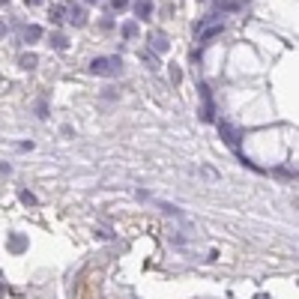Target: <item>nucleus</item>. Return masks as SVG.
<instances>
[{"label": "nucleus", "instance_id": "f257e3e1", "mask_svg": "<svg viewBox=\"0 0 299 299\" xmlns=\"http://www.w3.org/2000/svg\"><path fill=\"white\" fill-rule=\"evenodd\" d=\"M120 57H99L93 60V72L96 75H120Z\"/></svg>", "mask_w": 299, "mask_h": 299}, {"label": "nucleus", "instance_id": "f03ea898", "mask_svg": "<svg viewBox=\"0 0 299 299\" xmlns=\"http://www.w3.org/2000/svg\"><path fill=\"white\" fill-rule=\"evenodd\" d=\"M222 30H225V24H222V21H213V24L201 27V33H198V42H201V45H207V42H210V39H216Z\"/></svg>", "mask_w": 299, "mask_h": 299}, {"label": "nucleus", "instance_id": "7ed1b4c3", "mask_svg": "<svg viewBox=\"0 0 299 299\" xmlns=\"http://www.w3.org/2000/svg\"><path fill=\"white\" fill-rule=\"evenodd\" d=\"M246 6V0H219V9L222 12H240Z\"/></svg>", "mask_w": 299, "mask_h": 299}, {"label": "nucleus", "instance_id": "20e7f679", "mask_svg": "<svg viewBox=\"0 0 299 299\" xmlns=\"http://www.w3.org/2000/svg\"><path fill=\"white\" fill-rule=\"evenodd\" d=\"M153 45H156L159 51H165V48H168V39H165L162 33H156V36H153Z\"/></svg>", "mask_w": 299, "mask_h": 299}, {"label": "nucleus", "instance_id": "39448f33", "mask_svg": "<svg viewBox=\"0 0 299 299\" xmlns=\"http://www.w3.org/2000/svg\"><path fill=\"white\" fill-rule=\"evenodd\" d=\"M150 15V3L144 0V3H138V18H147Z\"/></svg>", "mask_w": 299, "mask_h": 299}, {"label": "nucleus", "instance_id": "423d86ee", "mask_svg": "<svg viewBox=\"0 0 299 299\" xmlns=\"http://www.w3.org/2000/svg\"><path fill=\"white\" fill-rule=\"evenodd\" d=\"M123 33H126V36H135V33H138V27H135V24H126V27H123Z\"/></svg>", "mask_w": 299, "mask_h": 299}, {"label": "nucleus", "instance_id": "0eeeda50", "mask_svg": "<svg viewBox=\"0 0 299 299\" xmlns=\"http://www.w3.org/2000/svg\"><path fill=\"white\" fill-rule=\"evenodd\" d=\"M114 3V9H123V6H129V0H111Z\"/></svg>", "mask_w": 299, "mask_h": 299}, {"label": "nucleus", "instance_id": "6e6552de", "mask_svg": "<svg viewBox=\"0 0 299 299\" xmlns=\"http://www.w3.org/2000/svg\"><path fill=\"white\" fill-rule=\"evenodd\" d=\"M30 3H39V0H30Z\"/></svg>", "mask_w": 299, "mask_h": 299}]
</instances>
